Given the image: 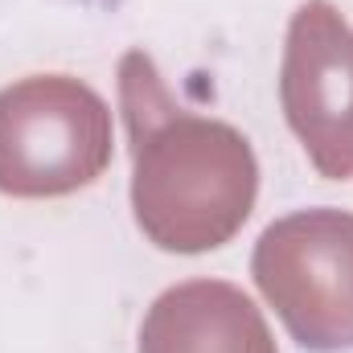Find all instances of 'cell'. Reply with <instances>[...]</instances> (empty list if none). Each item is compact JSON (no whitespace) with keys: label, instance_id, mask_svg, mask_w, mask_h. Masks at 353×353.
I'll return each instance as SVG.
<instances>
[{"label":"cell","instance_id":"277c9868","mask_svg":"<svg viewBox=\"0 0 353 353\" xmlns=\"http://www.w3.org/2000/svg\"><path fill=\"white\" fill-rule=\"evenodd\" d=\"M283 111L329 181L353 173V29L329 0L296 8L283 50Z\"/></svg>","mask_w":353,"mask_h":353},{"label":"cell","instance_id":"6da1fadb","mask_svg":"<svg viewBox=\"0 0 353 353\" xmlns=\"http://www.w3.org/2000/svg\"><path fill=\"white\" fill-rule=\"evenodd\" d=\"M119 94L132 132V205L140 230L181 255L222 247L247 222L259 189L247 140L218 119L176 107L140 50L119 66Z\"/></svg>","mask_w":353,"mask_h":353},{"label":"cell","instance_id":"7a4b0ae2","mask_svg":"<svg viewBox=\"0 0 353 353\" xmlns=\"http://www.w3.org/2000/svg\"><path fill=\"white\" fill-rule=\"evenodd\" d=\"M111 165V111L79 79L33 74L0 90V193L62 197Z\"/></svg>","mask_w":353,"mask_h":353},{"label":"cell","instance_id":"3957f363","mask_svg":"<svg viewBox=\"0 0 353 353\" xmlns=\"http://www.w3.org/2000/svg\"><path fill=\"white\" fill-rule=\"evenodd\" d=\"M255 279L304 350H353V214L304 210L267 226Z\"/></svg>","mask_w":353,"mask_h":353},{"label":"cell","instance_id":"5b68a950","mask_svg":"<svg viewBox=\"0 0 353 353\" xmlns=\"http://www.w3.org/2000/svg\"><path fill=\"white\" fill-rule=\"evenodd\" d=\"M140 353H275L263 316L230 283L165 292L140 333Z\"/></svg>","mask_w":353,"mask_h":353}]
</instances>
